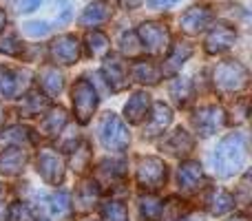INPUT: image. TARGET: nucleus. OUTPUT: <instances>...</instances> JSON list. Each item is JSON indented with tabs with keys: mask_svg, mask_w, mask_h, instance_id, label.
<instances>
[{
	"mask_svg": "<svg viewBox=\"0 0 252 221\" xmlns=\"http://www.w3.org/2000/svg\"><path fill=\"white\" fill-rule=\"evenodd\" d=\"M248 159V139L244 133H230L215 148V170L219 177H232Z\"/></svg>",
	"mask_w": 252,
	"mask_h": 221,
	"instance_id": "nucleus-1",
	"label": "nucleus"
},
{
	"mask_svg": "<svg viewBox=\"0 0 252 221\" xmlns=\"http://www.w3.org/2000/svg\"><path fill=\"white\" fill-rule=\"evenodd\" d=\"M248 69L237 60H226L213 71V82L221 93H237L248 84Z\"/></svg>",
	"mask_w": 252,
	"mask_h": 221,
	"instance_id": "nucleus-2",
	"label": "nucleus"
},
{
	"mask_svg": "<svg viewBox=\"0 0 252 221\" xmlns=\"http://www.w3.org/2000/svg\"><path fill=\"white\" fill-rule=\"evenodd\" d=\"M97 130H100V142L106 151H115V153L126 151V146L130 142V135H128L126 124L115 113H104Z\"/></svg>",
	"mask_w": 252,
	"mask_h": 221,
	"instance_id": "nucleus-3",
	"label": "nucleus"
},
{
	"mask_svg": "<svg viewBox=\"0 0 252 221\" xmlns=\"http://www.w3.org/2000/svg\"><path fill=\"white\" fill-rule=\"evenodd\" d=\"M71 97H73V111L75 117H78L80 124H87L93 117V113L97 109V91L87 78H80L78 82L73 84V91H71Z\"/></svg>",
	"mask_w": 252,
	"mask_h": 221,
	"instance_id": "nucleus-4",
	"label": "nucleus"
},
{
	"mask_svg": "<svg viewBox=\"0 0 252 221\" xmlns=\"http://www.w3.org/2000/svg\"><path fill=\"white\" fill-rule=\"evenodd\" d=\"M168 168L159 157H142L137 164V184L146 190H157L166 184Z\"/></svg>",
	"mask_w": 252,
	"mask_h": 221,
	"instance_id": "nucleus-5",
	"label": "nucleus"
},
{
	"mask_svg": "<svg viewBox=\"0 0 252 221\" xmlns=\"http://www.w3.org/2000/svg\"><path fill=\"white\" fill-rule=\"evenodd\" d=\"M137 38H139V42H142L144 51L153 53V56L164 53L170 42L168 29H166L164 25H159V22H144L137 29Z\"/></svg>",
	"mask_w": 252,
	"mask_h": 221,
	"instance_id": "nucleus-6",
	"label": "nucleus"
},
{
	"mask_svg": "<svg viewBox=\"0 0 252 221\" xmlns=\"http://www.w3.org/2000/svg\"><path fill=\"white\" fill-rule=\"evenodd\" d=\"M38 175L51 186H58L64 179V161L56 151H40L38 161H35Z\"/></svg>",
	"mask_w": 252,
	"mask_h": 221,
	"instance_id": "nucleus-7",
	"label": "nucleus"
},
{
	"mask_svg": "<svg viewBox=\"0 0 252 221\" xmlns=\"http://www.w3.org/2000/svg\"><path fill=\"white\" fill-rule=\"evenodd\" d=\"M192 124H195L197 133L201 137H210V135H215L226 124V113H223L221 106H204V109H199L195 113Z\"/></svg>",
	"mask_w": 252,
	"mask_h": 221,
	"instance_id": "nucleus-8",
	"label": "nucleus"
},
{
	"mask_svg": "<svg viewBox=\"0 0 252 221\" xmlns=\"http://www.w3.org/2000/svg\"><path fill=\"white\" fill-rule=\"evenodd\" d=\"M49 56L58 64H75L80 58V42L75 35H60L51 42L49 47Z\"/></svg>",
	"mask_w": 252,
	"mask_h": 221,
	"instance_id": "nucleus-9",
	"label": "nucleus"
},
{
	"mask_svg": "<svg viewBox=\"0 0 252 221\" xmlns=\"http://www.w3.org/2000/svg\"><path fill=\"white\" fill-rule=\"evenodd\" d=\"M237 40V29H232L226 22H217V25L210 29L208 38H206V51L210 56H217V53H223L235 44Z\"/></svg>",
	"mask_w": 252,
	"mask_h": 221,
	"instance_id": "nucleus-10",
	"label": "nucleus"
},
{
	"mask_svg": "<svg viewBox=\"0 0 252 221\" xmlns=\"http://www.w3.org/2000/svg\"><path fill=\"white\" fill-rule=\"evenodd\" d=\"M210 22H213V11L208 7H190L179 18L182 31H186L188 35H197L201 31H206L210 27Z\"/></svg>",
	"mask_w": 252,
	"mask_h": 221,
	"instance_id": "nucleus-11",
	"label": "nucleus"
},
{
	"mask_svg": "<svg viewBox=\"0 0 252 221\" xmlns=\"http://www.w3.org/2000/svg\"><path fill=\"white\" fill-rule=\"evenodd\" d=\"M102 75L106 78V84L113 93H120L128 87V71L118 56L106 58V62L102 64Z\"/></svg>",
	"mask_w": 252,
	"mask_h": 221,
	"instance_id": "nucleus-12",
	"label": "nucleus"
},
{
	"mask_svg": "<svg viewBox=\"0 0 252 221\" xmlns=\"http://www.w3.org/2000/svg\"><path fill=\"white\" fill-rule=\"evenodd\" d=\"M100 201V184L93 179H84L75 190V199H73V208L78 213H89L93 210V206Z\"/></svg>",
	"mask_w": 252,
	"mask_h": 221,
	"instance_id": "nucleus-13",
	"label": "nucleus"
},
{
	"mask_svg": "<svg viewBox=\"0 0 252 221\" xmlns=\"http://www.w3.org/2000/svg\"><path fill=\"white\" fill-rule=\"evenodd\" d=\"M27 164V153L22 146H9L0 153V175L4 177H13V175L22 173Z\"/></svg>",
	"mask_w": 252,
	"mask_h": 221,
	"instance_id": "nucleus-14",
	"label": "nucleus"
},
{
	"mask_svg": "<svg viewBox=\"0 0 252 221\" xmlns=\"http://www.w3.org/2000/svg\"><path fill=\"white\" fill-rule=\"evenodd\" d=\"M170 122H173V113H170V109L164 104V102H155V104H153L151 122L144 126V137H157V135H161L166 128H168Z\"/></svg>",
	"mask_w": 252,
	"mask_h": 221,
	"instance_id": "nucleus-15",
	"label": "nucleus"
},
{
	"mask_svg": "<svg viewBox=\"0 0 252 221\" xmlns=\"http://www.w3.org/2000/svg\"><path fill=\"white\" fill-rule=\"evenodd\" d=\"M177 182L182 190L192 192L197 188H201V184H204V170H201V166L197 161H186L177 170Z\"/></svg>",
	"mask_w": 252,
	"mask_h": 221,
	"instance_id": "nucleus-16",
	"label": "nucleus"
},
{
	"mask_svg": "<svg viewBox=\"0 0 252 221\" xmlns=\"http://www.w3.org/2000/svg\"><path fill=\"white\" fill-rule=\"evenodd\" d=\"M190 56H192V47H190L188 42H177V44H173V47L168 49V56H166V60H164V66H161L159 71H161L164 75L177 73V71L184 66V62H186Z\"/></svg>",
	"mask_w": 252,
	"mask_h": 221,
	"instance_id": "nucleus-17",
	"label": "nucleus"
},
{
	"mask_svg": "<svg viewBox=\"0 0 252 221\" xmlns=\"http://www.w3.org/2000/svg\"><path fill=\"white\" fill-rule=\"evenodd\" d=\"M38 84L49 97H56L64 87V75L58 71L56 64H44L38 73Z\"/></svg>",
	"mask_w": 252,
	"mask_h": 221,
	"instance_id": "nucleus-18",
	"label": "nucleus"
},
{
	"mask_svg": "<svg viewBox=\"0 0 252 221\" xmlns=\"http://www.w3.org/2000/svg\"><path fill=\"white\" fill-rule=\"evenodd\" d=\"M148 109H151V95L144 91L135 93L124 106V115L130 124H139L144 117L148 115Z\"/></svg>",
	"mask_w": 252,
	"mask_h": 221,
	"instance_id": "nucleus-19",
	"label": "nucleus"
},
{
	"mask_svg": "<svg viewBox=\"0 0 252 221\" xmlns=\"http://www.w3.org/2000/svg\"><path fill=\"white\" fill-rule=\"evenodd\" d=\"M130 78L139 84H157L161 78V71L153 60H137L130 66Z\"/></svg>",
	"mask_w": 252,
	"mask_h": 221,
	"instance_id": "nucleus-20",
	"label": "nucleus"
},
{
	"mask_svg": "<svg viewBox=\"0 0 252 221\" xmlns=\"http://www.w3.org/2000/svg\"><path fill=\"white\" fill-rule=\"evenodd\" d=\"M111 16V4L106 0H93L80 16V25L82 27H97Z\"/></svg>",
	"mask_w": 252,
	"mask_h": 221,
	"instance_id": "nucleus-21",
	"label": "nucleus"
},
{
	"mask_svg": "<svg viewBox=\"0 0 252 221\" xmlns=\"http://www.w3.org/2000/svg\"><path fill=\"white\" fill-rule=\"evenodd\" d=\"M192 146H195V139H192L184 128H177L175 133H170V137L164 142L166 153H170V155H175V157L188 155V153L192 151Z\"/></svg>",
	"mask_w": 252,
	"mask_h": 221,
	"instance_id": "nucleus-22",
	"label": "nucleus"
},
{
	"mask_svg": "<svg viewBox=\"0 0 252 221\" xmlns=\"http://www.w3.org/2000/svg\"><path fill=\"white\" fill-rule=\"evenodd\" d=\"M64 124H66V111L62 109V106L51 109L44 115L42 124H40V135H42V137H58L60 130L64 128Z\"/></svg>",
	"mask_w": 252,
	"mask_h": 221,
	"instance_id": "nucleus-23",
	"label": "nucleus"
},
{
	"mask_svg": "<svg viewBox=\"0 0 252 221\" xmlns=\"http://www.w3.org/2000/svg\"><path fill=\"white\" fill-rule=\"evenodd\" d=\"M206 204H208V213L215 215V217H219V215H226L230 213L232 208H235V197L230 195L228 190H223V188H217V190L210 192V197L206 199Z\"/></svg>",
	"mask_w": 252,
	"mask_h": 221,
	"instance_id": "nucleus-24",
	"label": "nucleus"
},
{
	"mask_svg": "<svg viewBox=\"0 0 252 221\" xmlns=\"http://www.w3.org/2000/svg\"><path fill=\"white\" fill-rule=\"evenodd\" d=\"M44 109H47V97L38 91H29L25 97H22V104H20V113L25 117H33V115H40Z\"/></svg>",
	"mask_w": 252,
	"mask_h": 221,
	"instance_id": "nucleus-25",
	"label": "nucleus"
},
{
	"mask_svg": "<svg viewBox=\"0 0 252 221\" xmlns=\"http://www.w3.org/2000/svg\"><path fill=\"white\" fill-rule=\"evenodd\" d=\"M168 93H170V97L175 100V104H177V106H186L188 102L192 100V84H190V80L175 78L173 82H170V87H168Z\"/></svg>",
	"mask_w": 252,
	"mask_h": 221,
	"instance_id": "nucleus-26",
	"label": "nucleus"
},
{
	"mask_svg": "<svg viewBox=\"0 0 252 221\" xmlns=\"http://www.w3.org/2000/svg\"><path fill=\"white\" fill-rule=\"evenodd\" d=\"M20 75L11 69H0V97H13L20 93Z\"/></svg>",
	"mask_w": 252,
	"mask_h": 221,
	"instance_id": "nucleus-27",
	"label": "nucleus"
},
{
	"mask_svg": "<svg viewBox=\"0 0 252 221\" xmlns=\"http://www.w3.org/2000/svg\"><path fill=\"white\" fill-rule=\"evenodd\" d=\"M122 177H124V164L122 161H111V159L100 161V166H97V182L115 184Z\"/></svg>",
	"mask_w": 252,
	"mask_h": 221,
	"instance_id": "nucleus-28",
	"label": "nucleus"
},
{
	"mask_svg": "<svg viewBox=\"0 0 252 221\" xmlns=\"http://www.w3.org/2000/svg\"><path fill=\"white\" fill-rule=\"evenodd\" d=\"M139 217L144 221H155L161 217V201L155 195H146L139 199Z\"/></svg>",
	"mask_w": 252,
	"mask_h": 221,
	"instance_id": "nucleus-29",
	"label": "nucleus"
},
{
	"mask_svg": "<svg viewBox=\"0 0 252 221\" xmlns=\"http://www.w3.org/2000/svg\"><path fill=\"white\" fill-rule=\"evenodd\" d=\"M109 38H106L102 31H91L87 33V49H89V56L91 58H100L109 51Z\"/></svg>",
	"mask_w": 252,
	"mask_h": 221,
	"instance_id": "nucleus-30",
	"label": "nucleus"
},
{
	"mask_svg": "<svg viewBox=\"0 0 252 221\" xmlns=\"http://www.w3.org/2000/svg\"><path fill=\"white\" fill-rule=\"evenodd\" d=\"M89 164H91V148H89L87 142H82L80 146H75L71 151V168L75 173H84L89 168Z\"/></svg>",
	"mask_w": 252,
	"mask_h": 221,
	"instance_id": "nucleus-31",
	"label": "nucleus"
},
{
	"mask_svg": "<svg viewBox=\"0 0 252 221\" xmlns=\"http://www.w3.org/2000/svg\"><path fill=\"white\" fill-rule=\"evenodd\" d=\"M71 210V204H69V195L66 192H56V195L49 197V213L58 219H64Z\"/></svg>",
	"mask_w": 252,
	"mask_h": 221,
	"instance_id": "nucleus-32",
	"label": "nucleus"
},
{
	"mask_svg": "<svg viewBox=\"0 0 252 221\" xmlns=\"http://www.w3.org/2000/svg\"><path fill=\"white\" fill-rule=\"evenodd\" d=\"M0 53H4V56H20L22 53V42L20 38H18L16 31H7V33L0 38Z\"/></svg>",
	"mask_w": 252,
	"mask_h": 221,
	"instance_id": "nucleus-33",
	"label": "nucleus"
},
{
	"mask_svg": "<svg viewBox=\"0 0 252 221\" xmlns=\"http://www.w3.org/2000/svg\"><path fill=\"white\" fill-rule=\"evenodd\" d=\"M102 219L104 221H128V213L126 206L120 201H106L102 206Z\"/></svg>",
	"mask_w": 252,
	"mask_h": 221,
	"instance_id": "nucleus-34",
	"label": "nucleus"
},
{
	"mask_svg": "<svg viewBox=\"0 0 252 221\" xmlns=\"http://www.w3.org/2000/svg\"><path fill=\"white\" fill-rule=\"evenodd\" d=\"M29 139H31V133L25 126H11V128H7L0 135V142H7V144L13 142L16 146H22V144H27Z\"/></svg>",
	"mask_w": 252,
	"mask_h": 221,
	"instance_id": "nucleus-35",
	"label": "nucleus"
},
{
	"mask_svg": "<svg viewBox=\"0 0 252 221\" xmlns=\"http://www.w3.org/2000/svg\"><path fill=\"white\" fill-rule=\"evenodd\" d=\"M122 51L128 58L142 56L144 47H142V42H139V38H137V31H124L122 33Z\"/></svg>",
	"mask_w": 252,
	"mask_h": 221,
	"instance_id": "nucleus-36",
	"label": "nucleus"
},
{
	"mask_svg": "<svg viewBox=\"0 0 252 221\" xmlns=\"http://www.w3.org/2000/svg\"><path fill=\"white\" fill-rule=\"evenodd\" d=\"M9 221H33V213H31L29 204H22V201L13 204L9 208Z\"/></svg>",
	"mask_w": 252,
	"mask_h": 221,
	"instance_id": "nucleus-37",
	"label": "nucleus"
},
{
	"mask_svg": "<svg viewBox=\"0 0 252 221\" xmlns=\"http://www.w3.org/2000/svg\"><path fill=\"white\" fill-rule=\"evenodd\" d=\"M49 31H51L49 22H27L25 25V33L31 35V38H42V35H47Z\"/></svg>",
	"mask_w": 252,
	"mask_h": 221,
	"instance_id": "nucleus-38",
	"label": "nucleus"
},
{
	"mask_svg": "<svg viewBox=\"0 0 252 221\" xmlns=\"http://www.w3.org/2000/svg\"><path fill=\"white\" fill-rule=\"evenodd\" d=\"M40 2H42V0H18L16 7L20 13H29V11H35V9L40 7Z\"/></svg>",
	"mask_w": 252,
	"mask_h": 221,
	"instance_id": "nucleus-39",
	"label": "nucleus"
},
{
	"mask_svg": "<svg viewBox=\"0 0 252 221\" xmlns=\"http://www.w3.org/2000/svg\"><path fill=\"white\" fill-rule=\"evenodd\" d=\"M179 0H148V4H151V7H168V4H177Z\"/></svg>",
	"mask_w": 252,
	"mask_h": 221,
	"instance_id": "nucleus-40",
	"label": "nucleus"
},
{
	"mask_svg": "<svg viewBox=\"0 0 252 221\" xmlns=\"http://www.w3.org/2000/svg\"><path fill=\"white\" fill-rule=\"evenodd\" d=\"M179 221H206V219H204V215H199V213H190V215H186V217L179 219Z\"/></svg>",
	"mask_w": 252,
	"mask_h": 221,
	"instance_id": "nucleus-41",
	"label": "nucleus"
},
{
	"mask_svg": "<svg viewBox=\"0 0 252 221\" xmlns=\"http://www.w3.org/2000/svg\"><path fill=\"white\" fill-rule=\"evenodd\" d=\"M0 221H9V206L0 201Z\"/></svg>",
	"mask_w": 252,
	"mask_h": 221,
	"instance_id": "nucleus-42",
	"label": "nucleus"
},
{
	"mask_svg": "<svg viewBox=\"0 0 252 221\" xmlns=\"http://www.w3.org/2000/svg\"><path fill=\"white\" fill-rule=\"evenodd\" d=\"M4 25H7V16H4V11L0 9V31L4 29Z\"/></svg>",
	"mask_w": 252,
	"mask_h": 221,
	"instance_id": "nucleus-43",
	"label": "nucleus"
},
{
	"mask_svg": "<svg viewBox=\"0 0 252 221\" xmlns=\"http://www.w3.org/2000/svg\"><path fill=\"white\" fill-rule=\"evenodd\" d=\"M2 122H4V111L0 109V124H2Z\"/></svg>",
	"mask_w": 252,
	"mask_h": 221,
	"instance_id": "nucleus-44",
	"label": "nucleus"
},
{
	"mask_svg": "<svg viewBox=\"0 0 252 221\" xmlns=\"http://www.w3.org/2000/svg\"><path fill=\"white\" fill-rule=\"evenodd\" d=\"M228 221H244V219H241V217H235V219H228Z\"/></svg>",
	"mask_w": 252,
	"mask_h": 221,
	"instance_id": "nucleus-45",
	"label": "nucleus"
},
{
	"mask_svg": "<svg viewBox=\"0 0 252 221\" xmlns=\"http://www.w3.org/2000/svg\"><path fill=\"white\" fill-rule=\"evenodd\" d=\"M2 192H4V188H2V186H0V197H2Z\"/></svg>",
	"mask_w": 252,
	"mask_h": 221,
	"instance_id": "nucleus-46",
	"label": "nucleus"
}]
</instances>
